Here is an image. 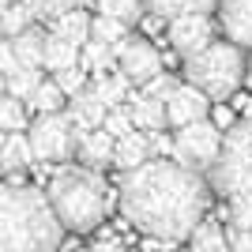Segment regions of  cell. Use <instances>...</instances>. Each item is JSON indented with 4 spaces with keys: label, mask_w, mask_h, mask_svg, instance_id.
Returning a JSON list of instances; mask_svg holds the SVG:
<instances>
[{
    "label": "cell",
    "mask_w": 252,
    "mask_h": 252,
    "mask_svg": "<svg viewBox=\"0 0 252 252\" xmlns=\"http://www.w3.org/2000/svg\"><path fill=\"white\" fill-rule=\"evenodd\" d=\"M121 211L147 237L189 241V233L203 222L207 211V181L200 169L177 158L155 155L143 166L125 169L121 177Z\"/></svg>",
    "instance_id": "1"
},
{
    "label": "cell",
    "mask_w": 252,
    "mask_h": 252,
    "mask_svg": "<svg viewBox=\"0 0 252 252\" xmlns=\"http://www.w3.org/2000/svg\"><path fill=\"white\" fill-rule=\"evenodd\" d=\"M64 230L49 192L15 181L0 189V252H49L64 241Z\"/></svg>",
    "instance_id": "2"
},
{
    "label": "cell",
    "mask_w": 252,
    "mask_h": 252,
    "mask_svg": "<svg viewBox=\"0 0 252 252\" xmlns=\"http://www.w3.org/2000/svg\"><path fill=\"white\" fill-rule=\"evenodd\" d=\"M49 200L72 233H91L102 226L105 211H109V185L87 162L83 166H64L49 181Z\"/></svg>",
    "instance_id": "3"
},
{
    "label": "cell",
    "mask_w": 252,
    "mask_h": 252,
    "mask_svg": "<svg viewBox=\"0 0 252 252\" xmlns=\"http://www.w3.org/2000/svg\"><path fill=\"white\" fill-rule=\"evenodd\" d=\"M245 45L241 42H215L207 45V49L192 53V57H185V79L189 83H196L200 91H207L215 102H222V98H230L237 87H241V79H249V61H245Z\"/></svg>",
    "instance_id": "4"
},
{
    "label": "cell",
    "mask_w": 252,
    "mask_h": 252,
    "mask_svg": "<svg viewBox=\"0 0 252 252\" xmlns=\"http://www.w3.org/2000/svg\"><path fill=\"white\" fill-rule=\"evenodd\" d=\"M211 189L219 196H241L252 192V117L226 128L222 151L211 166Z\"/></svg>",
    "instance_id": "5"
},
{
    "label": "cell",
    "mask_w": 252,
    "mask_h": 252,
    "mask_svg": "<svg viewBox=\"0 0 252 252\" xmlns=\"http://www.w3.org/2000/svg\"><path fill=\"white\" fill-rule=\"evenodd\" d=\"M27 136H31V143H34L38 162H68V158L75 155V147H79V132H75L68 109H61V113H42L27 128Z\"/></svg>",
    "instance_id": "6"
},
{
    "label": "cell",
    "mask_w": 252,
    "mask_h": 252,
    "mask_svg": "<svg viewBox=\"0 0 252 252\" xmlns=\"http://www.w3.org/2000/svg\"><path fill=\"white\" fill-rule=\"evenodd\" d=\"M222 136H226V128H219L211 117L181 125L173 132V158L192 166V169H211L219 151H222Z\"/></svg>",
    "instance_id": "7"
},
{
    "label": "cell",
    "mask_w": 252,
    "mask_h": 252,
    "mask_svg": "<svg viewBox=\"0 0 252 252\" xmlns=\"http://www.w3.org/2000/svg\"><path fill=\"white\" fill-rule=\"evenodd\" d=\"M117 64L139 87L147 83V79H155L158 72H166V57L155 49L151 38H125V42H117Z\"/></svg>",
    "instance_id": "8"
},
{
    "label": "cell",
    "mask_w": 252,
    "mask_h": 252,
    "mask_svg": "<svg viewBox=\"0 0 252 252\" xmlns=\"http://www.w3.org/2000/svg\"><path fill=\"white\" fill-rule=\"evenodd\" d=\"M166 42L173 45L177 57H192V53L207 49L215 42V23L207 19V11H192V15H177L166 27Z\"/></svg>",
    "instance_id": "9"
},
{
    "label": "cell",
    "mask_w": 252,
    "mask_h": 252,
    "mask_svg": "<svg viewBox=\"0 0 252 252\" xmlns=\"http://www.w3.org/2000/svg\"><path fill=\"white\" fill-rule=\"evenodd\" d=\"M211 102L215 98L207 94V91H200L196 83H177L173 91H169L166 98V109H169V128H181V125H192V121H203V117L211 113Z\"/></svg>",
    "instance_id": "10"
},
{
    "label": "cell",
    "mask_w": 252,
    "mask_h": 252,
    "mask_svg": "<svg viewBox=\"0 0 252 252\" xmlns=\"http://www.w3.org/2000/svg\"><path fill=\"white\" fill-rule=\"evenodd\" d=\"M75 155H79V162H87V166H113V155H117V136L109 132L105 125L98 128H87V132H79V147H75Z\"/></svg>",
    "instance_id": "11"
},
{
    "label": "cell",
    "mask_w": 252,
    "mask_h": 252,
    "mask_svg": "<svg viewBox=\"0 0 252 252\" xmlns=\"http://www.w3.org/2000/svg\"><path fill=\"white\" fill-rule=\"evenodd\" d=\"M219 23L226 38L252 49V0H219Z\"/></svg>",
    "instance_id": "12"
},
{
    "label": "cell",
    "mask_w": 252,
    "mask_h": 252,
    "mask_svg": "<svg viewBox=\"0 0 252 252\" xmlns=\"http://www.w3.org/2000/svg\"><path fill=\"white\" fill-rule=\"evenodd\" d=\"M151 151H155V143H151V132H147V128H132L128 136L117 139L113 166H117V169H136V166H143L147 158H155Z\"/></svg>",
    "instance_id": "13"
},
{
    "label": "cell",
    "mask_w": 252,
    "mask_h": 252,
    "mask_svg": "<svg viewBox=\"0 0 252 252\" xmlns=\"http://www.w3.org/2000/svg\"><path fill=\"white\" fill-rule=\"evenodd\" d=\"M105 113H109V105L102 102V94H98V91H79V94H72V102H68V117H72L75 132L98 128V125L105 121Z\"/></svg>",
    "instance_id": "14"
},
{
    "label": "cell",
    "mask_w": 252,
    "mask_h": 252,
    "mask_svg": "<svg viewBox=\"0 0 252 252\" xmlns=\"http://www.w3.org/2000/svg\"><path fill=\"white\" fill-rule=\"evenodd\" d=\"M132 102V117H136V128H147V132H158V128H169V109H166V98H155V94H128Z\"/></svg>",
    "instance_id": "15"
},
{
    "label": "cell",
    "mask_w": 252,
    "mask_h": 252,
    "mask_svg": "<svg viewBox=\"0 0 252 252\" xmlns=\"http://www.w3.org/2000/svg\"><path fill=\"white\" fill-rule=\"evenodd\" d=\"M38 162V155H34V143L27 132H8V139H4V151H0V169L4 173H19V169L34 166Z\"/></svg>",
    "instance_id": "16"
},
{
    "label": "cell",
    "mask_w": 252,
    "mask_h": 252,
    "mask_svg": "<svg viewBox=\"0 0 252 252\" xmlns=\"http://www.w3.org/2000/svg\"><path fill=\"white\" fill-rule=\"evenodd\" d=\"M83 61V45L68 42V38H61V34H53L45 38V72H61V68H72V64Z\"/></svg>",
    "instance_id": "17"
},
{
    "label": "cell",
    "mask_w": 252,
    "mask_h": 252,
    "mask_svg": "<svg viewBox=\"0 0 252 252\" xmlns=\"http://www.w3.org/2000/svg\"><path fill=\"white\" fill-rule=\"evenodd\" d=\"M91 27H94V23L87 19V11H79V8H68V11H61L57 19H49V31L68 38V42H75V45H83L87 38H91Z\"/></svg>",
    "instance_id": "18"
},
{
    "label": "cell",
    "mask_w": 252,
    "mask_h": 252,
    "mask_svg": "<svg viewBox=\"0 0 252 252\" xmlns=\"http://www.w3.org/2000/svg\"><path fill=\"white\" fill-rule=\"evenodd\" d=\"M64 98H68V91H64L57 79H42L27 102H31V109H38V113H61V109H64Z\"/></svg>",
    "instance_id": "19"
},
{
    "label": "cell",
    "mask_w": 252,
    "mask_h": 252,
    "mask_svg": "<svg viewBox=\"0 0 252 252\" xmlns=\"http://www.w3.org/2000/svg\"><path fill=\"white\" fill-rule=\"evenodd\" d=\"M189 245L200 252H215V249H230V233H222V222H200L196 230L189 233Z\"/></svg>",
    "instance_id": "20"
},
{
    "label": "cell",
    "mask_w": 252,
    "mask_h": 252,
    "mask_svg": "<svg viewBox=\"0 0 252 252\" xmlns=\"http://www.w3.org/2000/svg\"><path fill=\"white\" fill-rule=\"evenodd\" d=\"M211 8H219V0H147V11H158L162 19H177V15L211 11Z\"/></svg>",
    "instance_id": "21"
},
{
    "label": "cell",
    "mask_w": 252,
    "mask_h": 252,
    "mask_svg": "<svg viewBox=\"0 0 252 252\" xmlns=\"http://www.w3.org/2000/svg\"><path fill=\"white\" fill-rule=\"evenodd\" d=\"M45 38H49V34L34 31V27H27L23 34H15L11 42H15L19 61H23V64H42V61H45ZM42 68H45V64H42Z\"/></svg>",
    "instance_id": "22"
},
{
    "label": "cell",
    "mask_w": 252,
    "mask_h": 252,
    "mask_svg": "<svg viewBox=\"0 0 252 252\" xmlns=\"http://www.w3.org/2000/svg\"><path fill=\"white\" fill-rule=\"evenodd\" d=\"M0 128H4V132H27V128H31V117L23 109V98L11 94V91L0 98Z\"/></svg>",
    "instance_id": "23"
},
{
    "label": "cell",
    "mask_w": 252,
    "mask_h": 252,
    "mask_svg": "<svg viewBox=\"0 0 252 252\" xmlns=\"http://www.w3.org/2000/svg\"><path fill=\"white\" fill-rule=\"evenodd\" d=\"M94 8H98V15H117V19H125L132 27V23L143 19L147 0H94Z\"/></svg>",
    "instance_id": "24"
},
{
    "label": "cell",
    "mask_w": 252,
    "mask_h": 252,
    "mask_svg": "<svg viewBox=\"0 0 252 252\" xmlns=\"http://www.w3.org/2000/svg\"><path fill=\"white\" fill-rule=\"evenodd\" d=\"M4 83H8V91H11V94H19L23 102H27V98L34 94V87L42 83V64H23L19 72H15V75H8Z\"/></svg>",
    "instance_id": "25"
},
{
    "label": "cell",
    "mask_w": 252,
    "mask_h": 252,
    "mask_svg": "<svg viewBox=\"0 0 252 252\" xmlns=\"http://www.w3.org/2000/svg\"><path fill=\"white\" fill-rule=\"evenodd\" d=\"M91 34L94 38H102V42H125L128 38V23L125 19H117V15H98L94 19V27H91Z\"/></svg>",
    "instance_id": "26"
},
{
    "label": "cell",
    "mask_w": 252,
    "mask_h": 252,
    "mask_svg": "<svg viewBox=\"0 0 252 252\" xmlns=\"http://www.w3.org/2000/svg\"><path fill=\"white\" fill-rule=\"evenodd\" d=\"M53 79L68 91V98L79 94V91H87V68L83 64H72V68H61V72H53Z\"/></svg>",
    "instance_id": "27"
},
{
    "label": "cell",
    "mask_w": 252,
    "mask_h": 252,
    "mask_svg": "<svg viewBox=\"0 0 252 252\" xmlns=\"http://www.w3.org/2000/svg\"><path fill=\"white\" fill-rule=\"evenodd\" d=\"M102 125L109 128V132H113L117 139H121V136H128V132L136 128V117H132V105H128V109H121V105H113V109L105 113V121H102Z\"/></svg>",
    "instance_id": "28"
},
{
    "label": "cell",
    "mask_w": 252,
    "mask_h": 252,
    "mask_svg": "<svg viewBox=\"0 0 252 252\" xmlns=\"http://www.w3.org/2000/svg\"><path fill=\"white\" fill-rule=\"evenodd\" d=\"M230 219L237 230H252V192L230 196Z\"/></svg>",
    "instance_id": "29"
},
{
    "label": "cell",
    "mask_w": 252,
    "mask_h": 252,
    "mask_svg": "<svg viewBox=\"0 0 252 252\" xmlns=\"http://www.w3.org/2000/svg\"><path fill=\"white\" fill-rule=\"evenodd\" d=\"M31 4V11L38 15V19H57L61 11H68V8H79L83 0H27Z\"/></svg>",
    "instance_id": "30"
},
{
    "label": "cell",
    "mask_w": 252,
    "mask_h": 252,
    "mask_svg": "<svg viewBox=\"0 0 252 252\" xmlns=\"http://www.w3.org/2000/svg\"><path fill=\"white\" fill-rule=\"evenodd\" d=\"M19 68H23V61H19V53H15V42L4 38V42H0V72H4V79L15 75Z\"/></svg>",
    "instance_id": "31"
},
{
    "label": "cell",
    "mask_w": 252,
    "mask_h": 252,
    "mask_svg": "<svg viewBox=\"0 0 252 252\" xmlns=\"http://www.w3.org/2000/svg\"><path fill=\"white\" fill-rule=\"evenodd\" d=\"M173 87H177V79H173V75H169V72H158L155 79H147V83H143V94L169 98V91H173Z\"/></svg>",
    "instance_id": "32"
},
{
    "label": "cell",
    "mask_w": 252,
    "mask_h": 252,
    "mask_svg": "<svg viewBox=\"0 0 252 252\" xmlns=\"http://www.w3.org/2000/svg\"><path fill=\"white\" fill-rule=\"evenodd\" d=\"M249 87H252V61H249Z\"/></svg>",
    "instance_id": "33"
}]
</instances>
